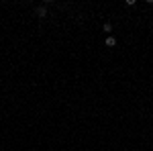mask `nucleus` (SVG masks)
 Returning a JSON list of instances; mask_svg holds the SVG:
<instances>
[{
  "label": "nucleus",
  "instance_id": "f257e3e1",
  "mask_svg": "<svg viewBox=\"0 0 153 151\" xmlns=\"http://www.w3.org/2000/svg\"><path fill=\"white\" fill-rule=\"evenodd\" d=\"M37 16H39V19H43V16H47V8H45V6H37Z\"/></svg>",
  "mask_w": 153,
  "mask_h": 151
},
{
  "label": "nucleus",
  "instance_id": "f03ea898",
  "mask_svg": "<svg viewBox=\"0 0 153 151\" xmlns=\"http://www.w3.org/2000/svg\"><path fill=\"white\" fill-rule=\"evenodd\" d=\"M104 43H106V47H114V45H117V39L110 35V37H106V41H104Z\"/></svg>",
  "mask_w": 153,
  "mask_h": 151
},
{
  "label": "nucleus",
  "instance_id": "7ed1b4c3",
  "mask_svg": "<svg viewBox=\"0 0 153 151\" xmlns=\"http://www.w3.org/2000/svg\"><path fill=\"white\" fill-rule=\"evenodd\" d=\"M102 31H104V33H110V31H112V25H110V23H104Z\"/></svg>",
  "mask_w": 153,
  "mask_h": 151
}]
</instances>
